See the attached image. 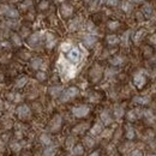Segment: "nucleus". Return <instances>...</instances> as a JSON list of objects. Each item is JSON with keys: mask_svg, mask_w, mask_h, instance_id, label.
Wrapping results in <instances>:
<instances>
[{"mask_svg": "<svg viewBox=\"0 0 156 156\" xmlns=\"http://www.w3.org/2000/svg\"><path fill=\"white\" fill-rule=\"evenodd\" d=\"M78 95V89L76 86H71V88H69V89H66L64 93H63V95H61V101L63 102H66V101H69L70 99H73L75 96H77Z\"/></svg>", "mask_w": 156, "mask_h": 156, "instance_id": "f257e3e1", "label": "nucleus"}, {"mask_svg": "<svg viewBox=\"0 0 156 156\" xmlns=\"http://www.w3.org/2000/svg\"><path fill=\"white\" fill-rule=\"evenodd\" d=\"M0 12H1L3 15H5V16H7V17H10V18H17L19 16V13H18V11L16 8H13L11 6H7V5H5V6H3L1 8H0Z\"/></svg>", "mask_w": 156, "mask_h": 156, "instance_id": "f03ea898", "label": "nucleus"}, {"mask_svg": "<svg viewBox=\"0 0 156 156\" xmlns=\"http://www.w3.org/2000/svg\"><path fill=\"white\" fill-rule=\"evenodd\" d=\"M67 59H69L71 63L76 64L81 59V52L78 48H71V51L67 52Z\"/></svg>", "mask_w": 156, "mask_h": 156, "instance_id": "7ed1b4c3", "label": "nucleus"}, {"mask_svg": "<svg viewBox=\"0 0 156 156\" xmlns=\"http://www.w3.org/2000/svg\"><path fill=\"white\" fill-rule=\"evenodd\" d=\"M72 113H73L75 116H77V118H83V116L88 115V113H89V107H88V106L75 107V108L72 109Z\"/></svg>", "mask_w": 156, "mask_h": 156, "instance_id": "20e7f679", "label": "nucleus"}, {"mask_svg": "<svg viewBox=\"0 0 156 156\" xmlns=\"http://www.w3.org/2000/svg\"><path fill=\"white\" fill-rule=\"evenodd\" d=\"M17 114L21 119H26L30 116V109H29V107L26 104H22L17 108Z\"/></svg>", "mask_w": 156, "mask_h": 156, "instance_id": "39448f33", "label": "nucleus"}, {"mask_svg": "<svg viewBox=\"0 0 156 156\" xmlns=\"http://www.w3.org/2000/svg\"><path fill=\"white\" fill-rule=\"evenodd\" d=\"M145 82H147V79H145V77L142 75V73H138V75H136L134 78H133V83L136 84V86L138 88V89H141V88L144 86Z\"/></svg>", "mask_w": 156, "mask_h": 156, "instance_id": "423d86ee", "label": "nucleus"}, {"mask_svg": "<svg viewBox=\"0 0 156 156\" xmlns=\"http://www.w3.org/2000/svg\"><path fill=\"white\" fill-rule=\"evenodd\" d=\"M41 41V34L40 33H35L33 34L30 37H29V40H28V43L30 45L31 47H35L36 45H38Z\"/></svg>", "mask_w": 156, "mask_h": 156, "instance_id": "0eeeda50", "label": "nucleus"}, {"mask_svg": "<svg viewBox=\"0 0 156 156\" xmlns=\"http://www.w3.org/2000/svg\"><path fill=\"white\" fill-rule=\"evenodd\" d=\"M60 126H61V118H60V115H55L52 123H51V130L52 131H58L60 129Z\"/></svg>", "mask_w": 156, "mask_h": 156, "instance_id": "6e6552de", "label": "nucleus"}, {"mask_svg": "<svg viewBox=\"0 0 156 156\" xmlns=\"http://www.w3.org/2000/svg\"><path fill=\"white\" fill-rule=\"evenodd\" d=\"M96 41H97V38L94 35H85L84 36V45L86 47H93L96 43Z\"/></svg>", "mask_w": 156, "mask_h": 156, "instance_id": "1a4fd4ad", "label": "nucleus"}, {"mask_svg": "<svg viewBox=\"0 0 156 156\" xmlns=\"http://www.w3.org/2000/svg\"><path fill=\"white\" fill-rule=\"evenodd\" d=\"M72 12H73L72 6L67 5V4H64V5L61 6V13H63L64 17H69V16H71Z\"/></svg>", "mask_w": 156, "mask_h": 156, "instance_id": "9d476101", "label": "nucleus"}, {"mask_svg": "<svg viewBox=\"0 0 156 156\" xmlns=\"http://www.w3.org/2000/svg\"><path fill=\"white\" fill-rule=\"evenodd\" d=\"M101 120L103 121L104 125H109V124L112 123V118H111L108 111H103V112L101 113Z\"/></svg>", "mask_w": 156, "mask_h": 156, "instance_id": "9b49d317", "label": "nucleus"}, {"mask_svg": "<svg viewBox=\"0 0 156 156\" xmlns=\"http://www.w3.org/2000/svg\"><path fill=\"white\" fill-rule=\"evenodd\" d=\"M138 116H141V113H139V111H137V109L130 111V112L127 113V118H129V120H136V119L138 118Z\"/></svg>", "mask_w": 156, "mask_h": 156, "instance_id": "f8f14e48", "label": "nucleus"}, {"mask_svg": "<svg viewBox=\"0 0 156 156\" xmlns=\"http://www.w3.org/2000/svg\"><path fill=\"white\" fill-rule=\"evenodd\" d=\"M41 66H42V60L40 58H35V59L31 60V67L34 70H38Z\"/></svg>", "mask_w": 156, "mask_h": 156, "instance_id": "ddd939ff", "label": "nucleus"}, {"mask_svg": "<svg viewBox=\"0 0 156 156\" xmlns=\"http://www.w3.org/2000/svg\"><path fill=\"white\" fill-rule=\"evenodd\" d=\"M61 90H63V88L60 85H58V86H52L49 89V93L52 96H58L59 94H61Z\"/></svg>", "mask_w": 156, "mask_h": 156, "instance_id": "4468645a", "label": "nucleus"}, {"mask_svg": "<svg viewBox=\"0 0 156 156\" xmlns=\"http://www.w3.org/2000/svg\"><path fill=\"white\" fill-rule=\"evenodd\" d=\"M88 127H89V125L88 124H81V125H78V126H76V127L73 129V132L75 133H82L84 130H86Z\"/></svg>", "mask_w": 156, "mask_h": 156, "instance_id": "2eb2a0df", "label": "nucleus"}, {"mask_svg": "<svg viewBox=\"0 0 156 156\" xmlns=\"http://www.w3.org/2000/svg\"><path fill=\"white\" fill-rule=\"evenodd\" d=\"M55 45V37L52 34H47V47L52 48Z\"/></svg>", "mask_w": 156, "mask_h": 156, "instance_id": "dca6fc26", "label": "nucleus"}, {"mask_svg": "<svg viewBox=\"0 0 156 156\" xmlns=\"http://www.w3.org/2000/svg\"><path fill=\"white\" fill-rule=\"evenodd\" d=\"M102 132V125L100 123H97L94 125V127L91 129V134H100Z\"/></svg>", "mask_w": 156, "mask_h": 156, "instance_id": "f3484780", "label": "nucleus"}, {"mask_svg": "<svg viewBox=\"0 0 156 156\" xmlns=\"http://www.w3.org/2000/svg\"><path fill=\"white\" fill-rule=\"evenodd\" d=\"M107 42L109 45H116L119 42V37L115 36V35H108L107 36Z\"/></svg>", "mask_w": 156, "mask_h": 156, "instance_id": "a211bd4d", "label": "nucleus"}, {"mask_svg": "<svg viewBox=\"0 0 156 156\" xmlns=\"http://www.w3.org/2000/svg\"><path fill=\"white\" fill-rule=\"evenodd\" d=\"M28 82V78L26 77H21V78H18L17 82H16V86L17 88H23Z\"/></svg>", "mask_w": 156, "mask_h": 156, "instance_id": "6ab92c4d", "label": "nucleus"}, {"mask_svg": "<svg viewBox=\"0 0 156 156\" xmlns=\"http://www.w3.org/2000/svg\"><path fill=\"white\" fill-rule=\"evenodd\" d=\"M143 11H144V13L147 15L148 17H151V16H153V7H151V5H149V4H145V5L143 6Z\"/></svg>", "mask_w": 156, "mask_h": 156, "instance_id": "aec40b11", "label": "nucleus"}, {"mask_svg": "<svg viewBox=\"0 0 156 156\" xmlns=\"http://www.w3.org/2000/svg\"><path fill=\"white\" fill-rule=\"evenodd\" d=\"M83 151H84L83 147H82L81 144H78V145H76V147L73 148L72 154H73V155H76V156H78V155H82V154H83Z\"/></svg>", "mask_w": 156, "mask_h": 156, "instance_id": "412c9836", "label": "nucleus"}, {"mask_svg": "<svg viewBox=\"0 0 156 156\" xmlns=\"http://www.w3.org/2000/svg\"><path fill=\"white\" fill-rule=\"evenodd\" d=\"M114 114L116 118H121L123 114H124V109L121 106H115V109H114Z\"/></svg>", "mask_w": 156, "mask_h": 156, "instance_id": "4be33fe9", "label": "nucleus"}, {"mask_svg": "<svg viewBox=\"0 0 156 156\" xmlns=\"http://www.w3.org/2000/svg\"><path fill=\"white\" fill-rule=\"evenodd\" d=\"M134 102L141 104H147L149 102V97H134Z\"/></svg>", "mask_w": 156, "mask_h": 156, "instance_id": "5701e85b", "label": "nucleus"}, {"mask_svg": "<svg viewBox=\"0 0 156 156\" xmlns=\"http://www.w3.org/2000/svg\"><path fill=\"white\" fill-rule=\"evenodd\" d=\"M126 137L129 139H133L134 138V130L131 127V126H127V132H126Z\"/></svg>", "mask_w": 156, "mask_h": 156, "instance_id": "b1692460", "label": "nucleus"}, {"mask_svg": "<svg viewBox=\"0 0 156 156\" xmlns=\"http://www.w3.org/2000/svg\"><path fill=\"white\" fill-rule=\"evenodd\" d=\"M41 142L43 143V144H51V137L48 134H46V133H43L42 136H41Z\"/></svg>", "mask_w": 156, "mask_h": 156, "instance_id": "393cba45", "label": "nucleus"}, {"mask_svg": "<svg viewBox=\"0 0 156 156\" xmlns=\"http://www.w3.org/2000/svg\"><path fill=\"white\" fill-rule=\"evenodd\" d=\"M123 63V58L121 56H115L111 60V64L112 65H120Z\"/></svg>", "mask_w": 156, "mask_h": 156, "instance_id": "a878e982", "label": "nucleus"}, {"mask_svg": "<svg viewBox=\"0 0 156 156\" xmlns=\"http://www.w3.org/2000/svg\"><path fill=\"white\" fill-rule=\"evenodd\" d=\"M12 41H13V43H15L16 46H21V45H22L21 37H19L18 35H16V34H13V35H12Z\"/></svg>", "mask_w": 156, "mask_h": 156, "instance_id": "bb28decb", "label": "nucleus"}, {"mask_svg": "<svg viewBox=\"0 0 156 156\" xmlns=\"http://www.w3.org/2000/svg\"><path fill=\"white\" fill-rule=\"evenodd\" d=\"M108 28L111 29V30H115V29L119 28V22H115V21H112L108 23Z\"/></svg>", "mask_w": 156, "mask_h": 156, "instance_id": "cd10ccee", "label": "nucleus"}, {"mask_svg": "<svg viewBox=\"0 0 156 156\" xmlns=\"http://www.w3.org/2000/svg\"><path fill=\"white\" fill-rule=\"evenodd\" d=\"M131 7H132V5L130 3H127V1L123 3V5H121V8L124 10V11H126V12H129L130 10H131Z\"/></svg>", "mask_w": 156, "mask_h": 156, "instance_id": "c85d7f7f", "label": "nucleus"}, {"mask_svg": "<svg viewBox=\"0 0 156 156\" xmlns=\"http://www.w3.org/2000/svg\"><path fill=\"white\" fill-rule=\"evenodd\" d=\"M55 154V148H48L45 150V156H53Z\"/></svg>", "mask_w": 156, "mask_h": 156, "instance_id": "c756f323", "label": "nucleus"}, {"mask_svg": "<svg viewBox=\"0 0 156 156\" xmlns=\"http://www.w3.org/2000/svg\"><path fill=\"white\" fill-rule=\"evenodd\" d=\"M61 51H63V52H69V51H71V45H70V43H64V45H61Z\"/></svg>", "mask_w": 156, "mask_h": 156, "instance_id": "7c9ffc66", "label": "nucleus"}, {"mask_svg": "<svg viewBox=\"0 0 156 156\" xmlns=\"http://www.w3.org/2000/svg\"><path fill=\"white\" fill-rule=\"evenodd\" d=\"M84 143H85L86 147H93V145H94V141H93L90 137H86V138L84 139Z\"/></svg>", "mask_w": 156, "mask_h": 156, "instance_id": "2f4dec72", "label": "nucleus"}, {"mask_svg": "<svg viewBox=\"0 0 156 156\" xmlns=\"http://www.w3.org/2000/svg\"><path fill=\"white\" fill-rule=\"evenodd\" d=\"M36 77H37L38 81H45L46 79V73L45 72H37Z\"/></svg>", "mask_w": 156, "mask_h": 156, "instance_id": "473e14b6", "label": "nucleus"}, {"mask_svg": "<svg viewBox=\"0 0 156 156\" xmlns=\"http://www.w3.org/2000/svg\"><path fill=\"white\" fill-rule=\"evenodd\" d=\"M145 34V30H139L138 33H137V35H136V37H134V41L137 42V41H139V38H141V36H143Z\"/></svg>", "mask_w": 156, "mask_h": 156, "instance_id": "72a5a7b5", "label": "nucleus"}, {"mask_svg": "<svg viewBox=\"0 0 156 156\" xmlns=\"http://www.w3.org/2000/svg\"><path fill=\"white\" fill-rule=\"evenodd\" d=\"M11 148L13 149V151H19V150H21V145H19L18 143H12Z\"/></svg>", "mask_w": 156, "mask_h": 156, "instance_id": "f704fd0d", "label": "nucleus"}, {"mask_svg": "<svg viewBox=\"0 0 156 156\" xmlns=\"http://www.w3.org/2000/svg\"><path fill=\"white\" fill-rule=\"evenodd\" d=\"M119 0H106V4L109 5V6H115L116 4H118Z\"/></svg>", "mask_w": 156, "mask_h": 156, "instance_id": "c9c22d12", "label": "nucleus"}, {"mask_svg": "<svg viewBox=\"0 0 156 156\" xmlns=\"http://www.w3.org/2000/svg\"><path fill=\"white\" fill-rule=\"evenodd\" d=\"M38 7H40L41 10L47 8V7H48V1H41V3H40V5H38Z\"/></svg>", "mask_w": 156, "mask_h": 156, "instance_id": "e433bc0d", "label": "nucleus"}, {"mask_svg": "<svg viewBox=\"0 0 156 156\" xmlns=\"http://www.w3.org/2000/svg\"><path fill=\"white\" fill-rule=\"evenodd\" d=\"M132 156H143V153L141 150H134L132 153Z\"/></svg>", "mask_w": 156, "mask_h": 156, "instance_id": "4c0bfd02", "label": "nucleus"}, {"mask_svg": "<svg viewBox=\"0 0 156 156\" xmlns=\"http://www.w3.org/2000/svg\"><path fill=\"white\" fill-rule=\"evenodd\" d=\"M150 41L154 43V45H156V34H154L153 36H151V38H150Z\"/></svg>", "mask_w": 156, "mask_h": 156, "instance_id": "58836bf2", "label": "nucleus"}, {"mask_svg": "<svg viewBox=\"0 0 156 156\" xmlns=\"http://www.w3.org/2000/svg\"><path fill=\"white\" fill-rule=\"evenodd\" d=\"M76 28H77V19H75L72 22V25H71V29H76Z\"/></svg>", "mask_w": 156, "mask_h": 156, "instance_id": "ea45409f", "label": "nucleus"}, {"mask_svg": "<svg viewBox=\"0 0 156 156\" xmlns=\"http://www.w3.org/2000/svg\"><path fill=\"white\" fill-rule=\"evenodd\" d=\"M90 156H100V155H99V153H97V151H94L93 154H90Z\"/></svg>", "mask_w": 156, "mask_h": 156, "instance_id": "a19ab883", "label": "nucleus"}, {"mask_svg": "<svg viewBox=\"0 0 156 156\" xmlns=\"http://www.w3.org/2000/svg\"><path fill=\"white\" fill-rule=\"evenodd\" d=\"M133 1H142V0H133Z\"/></svg>", "mask_w": 156, "mask_h": 156, "instance_id": "79ce46f5", "label": "nucleus"}, {"mask_svg": "<svg viewBox=\"0 0 156 156\" xmlns=\"http://www.w3.org/2000/svg\"><path fill=\"white\" fill-rule=\"evenodd\" d=\"M84 1H86V3H89V1H90V0H84Z\"/></svg>", "mask_w": 156, "mask_h": 156, "instance_id": "37998d69", "label": "nucleus"}, {"mask_svg": "<svg viewBox=\"0 0 156 156\" xmlns=\"http://www.w3.org/2000/svg\"><path fill=\"white\" fill-rule=\"evenodd\" d=\"M151 156H156V155H151Z\"/></svg>", "mask_w": 156, "mask_h": 156, "instance_id": "c03bdc74", "label": "nucleus"}, {"mask_svg": "<svg viewBox=\"0 0 156 156\" xmlns=\"http://www.w3.org/2000/svg\"><path fill=\"white\" fill-rule=\"evenodd\" d=\"M100 1H103V0H100Z\"/></svg>", "mask_w": 156, "mask_h": 156, "instance_id": "a18cd8bd", "label": "nucleus"}, {"mask_svg": "<svg viewBox=\"0 0 156 156\" xmlns=\"http://www.w3.org/2000/svg\"><path fill=\"white\" fill-rule=\"evenodd\" d=\"M0 1H1V0H0Z\"/></svg>", "mask_w": 156, "mask_h": 156, "instance_id": "49530a36", "label": "nucleus"}]
</instances>
